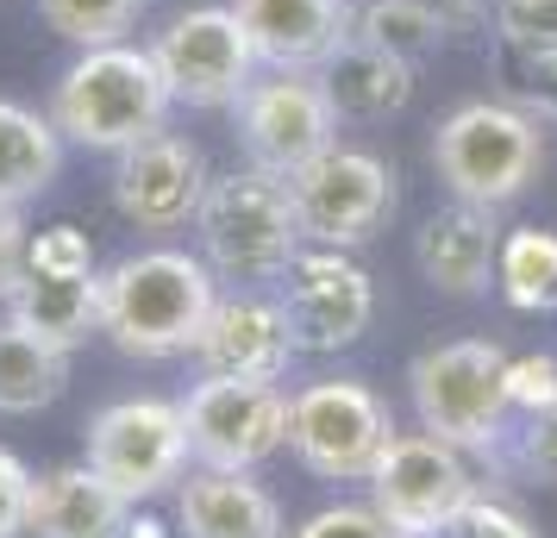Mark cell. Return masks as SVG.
Here are the masks:
<instances>
[{"instance_id": "28", "label": "cell", "mask_w": 557, "mask_h": 538, "mask_svg": "<svg viewBox=\"0 0 557 538\" xmlns=\"http://www.w3.org/2000/svg\"><path fill=\"white\" fill-rule=\"evenodd\" d=\"M420 538H539V533H532L513 508H502V501L476 495L470 508H457L445 526H432V533H420Z\"/></svg>"}, {"instance_id": "1", "label": "cell", "mask_w": 557, "mask_h": 538, "mask_svg": "<svg viewBox=\"0 0 557 538\" xmlns=\"http://www.w3.org/2000/svg\"><path fill=\"white\" fill-rule=\"evenodd\" d=\"M220 308L213 263L188 251H138L101 276V333L126 358H182L195 351Z\"/></svg>"}, {"instance_id": "25", "label": "cell", "mask_w": 557, "mask_h": 538, "mask_svg": "<svg viewBox=\"0 0 557 538\" xmlns=\"http://www.w3.org/2000/svg\"><path fill=\"white\" fill-rule=\"evenodd\" d=\"M351 38L363 45H376L388 57H407V63H420L445 45V26L432 20L420 0H357V26Z\"/></svg>"}, {"instance_id": "15", "label": "cell", "mask_w": 557, "mask_h": 538, "mask_svg": "<svg viewBox=\"0 0 557 538\" xmlns=\"http://www.w3.org/2000/svg\"><path fill=\"white\" fill-rule=\"evenodd\" d=\"M232 13L263 70H313V76L351 45L357 26L351 0H232Z\"/></svg>"}, {"instance_id": "35", "label": "cell", "mask_w": 557, "mask_h": 538, "mask_svg": "<svg viewBox=\"0 0 557 538\" xmlns=\"http://www.w3.org/2000/svg\"><path fill=\"white\" fill-rule=\"evenodd\" d=\"M26 245H32V232L20 220V207H0V301L26 276Z\"/></svg>"}, {"instance_id": "20", "label": "cell", "mask_w": 557, "mask_h": 538, "mask_svg": "<svg viewBox=\"0 0 557 538\" xmlns=\"http://www.w3.org/2000/svg\"><path fill=\"white\" fill-rule=\"evenodd\" d=\"M182 538H282V501L251 470H195L176 495Z\"/></svg>"}, {"instance_id": "13", "label": "cell", "mask_w": 557, "mask_h": 538, "mask_svg": "<svg viewBox=\"0 0 557 538\" xmlns=\"http://www.w3.org/2000/svg\"><path fill=\"white\" fill-rule=\"evenodd\" d=\"M282 320L295 333V351H307V358L357 345L370 333V320H376L370 270L351 263V251L301 245V257L282 270Z\"/></svg>"}, {"instance_id": "19", "label": "cell", "mask_w": 557, "mask_h": 538, "mask_svg": "<svg viewBox=\"0 0 557 538\" xmlns=\"http://www.w3.org/2000/svg\"><path fill=\"white\" fill-rule=\"evenodd\" d=\"M7 320L51 351H76L101 333V270H26L7 295Z\"/></svg>"}, {"instance_id": "22", "label": "cell", "mask_w": 557, "mask_h": 538, "mask_svg": "<svg viewBox=\"0 0 557 538\" xmlns=\"http://www.w3.org/2000/svg\"><path fill=\"white\" fill-rule=\"evenodd\" d=\"M63 170V132L20 101H0V207H26Z\"/></svg>"}, {"instance_id": "5", "label": "cell", "mask_w": 557, "mask_h": 538, "mask_svg": "<svg viewBox=\"0 0 557 538\" xmlns=\"http://www.w3.org/2000/svg\"><path fill=\"white\" fill-rule=\"evenodd\" d=\"M507 351L495 338H451L413 358L407 370V395L420 413V433L445 438L457 451H495L507 438Z\"/></svg>"}, {"instance_id": "6", "label": "cell", "mask_w": 557, "mask_h": 538, "mask_svg": "<svg viewBox=\"0 0 557 538\" xmlns=\"http://www.w3.org/2000/svg\"><path fill=\"white\" fill-rule=\"evenodd\" d=\"M388 438H395V420L382 395L351 376H326L288 395V451L320 483H370Z\"/></svg>"}, {"instance_id": "23", "label": "cell", "mask_w": 557, "mask_h": 538, "mask_svg": "<svg viewBox=\"0 0 557 538\" xmlns=\"http://www.w3.org/2000/svg\"><path fill=\"white\" fill-rule=\"evenodd\" d=\"M70 388V351L0 320V413H38Z\"/></svg>"}, {"instance_id": "29", "label": "cell", "mask_w": 557, "mask_h": 538, "mask_svg": "<svg viewBox=\"0 0 557 538\" xmlns=\"http://www.w3.org/2000/svg\"><path fill=\"white\" fill-rule=\"evenodd\" d=\"M288 538H395L388 533V520L376 508H357V501H338V508H320L307 513L301 526Z\"/></svg>"}, {"instance_id": "31", "label": "cell", "mask_w": 557, "mask_h": 538, "mask_svg": "<svg viewBox=\"0 0 557 538\" xmlns=\"http://www.w3.org/2000/svg\"><path fill=\"white\" fill-rule=\"evenodd\" d=\"M26 270H95V245L76 226H45V232H32Z\"/></svg>"}, {"instance_id": "27", "label": "cell", "mask_w": 557, "mask_h": 538, "mask_svg": "<svg viewBox=\"0 0 557 538\" xmlns=\"http://www.w3.org/2000/svg\"><path fill=\"white\" fill-rule=\"evenodd\" d=\"M495 32L513 57L557 51V0H495Z\"/></svg>"}, {"instance_id": "11", "label": "cell", "mask_w": 557, "mask_h": 538, "mask_svg": "<svg viewBox=\"0 0 557 538\" xmlns=\"http://www.w3.org/2000/svg\"><path fill=\"white\" fill-rule=\"evenodd\" d=\"M151 57L163 70V82H170V101L201 107V113L238 107V95L263 70L232 7H188V13H176L170 26L157 32Z\"/></svg>"}, {"instance_id": "18", "label": "cell", "mask_w": 557, "mask_h": 538, "mask_svg": "<svg viewBox=\"0 0 557 538\" xmlns=\"http://www.w3.org/2000/svg\"><path fill=\"white\" fill-rule=\"evenodd\" d=\"M495 257H502V232H495V213L488 207H463L451 201L445 213H432L420 238H413V263L438 295H488L495 283Z\"/></svg>"}, {"instance_id": "10", "label": "cell", "mask_w": 557, "mask_h": 538, "mask_svg": "<svg viewBox=\"0 0 557 538\" xmlns=\"http://www.w3.org/2000/svg\"><path fill=\"white\" fill-rule=\"evenodd\" d=\"M107 483L126 495L132 508L138 501H157L163 488L182 483L188 470V426H182V401H113L88 420V458Z\"/></svg>"}, {"instance_id": "26", "label": "cell", "mask_w": 557, "mask_h": 538, "mask_svg": "<svg viewBox=\"0 0 557 538\" xmlns=\"http://www.w3.org/2000/svg\"><path fill=\"white\" fill-rule=\"evenodd\" d=\"M151 0H38L45 26L76 45V51H101V45H126V32L138 26Z\"/></svg>"}, {"instance_id": "17", "label": "cell", "mask_w": 557, "mask_h": 538, "mask_svg": "<svg viewBox=\"0 0 557 538\" xmlns=\"http://www.w3.org/2000/svg\"><path fill=\"white\" fill-rule=\"evenodd\" d=\"M32 538H132V501L95 463H57L32 476Z\"/></svg>"}, {"instance_id": "7", "label": "cell", "mask_w": 557, "mask_h": 538, "mask_svg": "<svg viewBox=\"0 0 557 538\" xmlns=\"http://www.w3.org/2000/svg\"><path fill=\"white\" fill-rule=\"evenodd\" d=\"M232 120H238L245 157L282 182L301 176L313 157H326L338 145V126H345L313 70H257V82L232 107Z\"/></svg>"}, {"instance_id": "30", "label": "cell", "mask_w": 557, "mask_h": 538, "mask_svg": "<svg viewBox=\"0 0 557 538\" xmlns=\"http://www.w3.org/2000/svg\"><path fill=\"white\" fill-rule=\"evenodd\" d=\"M513 470L532 483H557V408L527 413V433H513Z\"/></svg>"}, {"instance_id": "34", "label": "cell", "mask_w": 557, "mask_h": 538, "mask_svg": "<svg viewBox=\"0 0 557 538\" xmlns=\"http://www.w3.org/2000/svg\"><path fill=\"white\" fill-rule=\"evenodd\" d=\"M520 63V101H527V113L532 120H557V51H545V57H513Z\"/></svg>"}, {"instance_id": "2", "label": "cell", "mask_w": 557, "mask_h": 538, "mask_svg": "<svg viewBox=\"0 0 557 538\" xmlns=\"http://www.w3.org/2000/svg\"><path fill=\"white\" fill-rule=\"evenodd\" d=\"M170 107L176 101H170V82H163L151 51H138V45H101V51H82L57 76L51 126L63 132V145L120 157L138 138L163 132Z\"/></svg>"}, {"instance_id": "12", "label": "cell", "mask_w": 557, "mask_h": 538, "mask_svg": "<svg viewBox=\"0 0 557 538\" xmlns=\"http://www.w3.org/2000/svg\"><path fill=\"white\" fill-rule=\"evenodd\" d=\"M470 501H476V476H470L463 451L432 433H395L370 470V508L388 520L395 538L432 533Z\"/></svg>"}, {"instance_id": "3", "label": "cell", "mask_w": 557, "mask_h": 538, "mask_svg": "<svg viewBox=\"0 0 557 538\" xmlns=\"http://www.w3.org/2000/svg\"><path fill=\"white\" fill-rule=\"evenodd\" d=\"M545 132L513 101H463L432 132V170L451 188V201L502 213L539 182Z\"/></svg>"}, {"instance_id": "24", "label": "cell", "mask_w": 557, "mask_h": 538, "mask_svg": "<svg viewBox=\"0 0 557 538\" xmlns=\"http://www.w3.org/2000/svg\"><path fill=\"white\" fill-rule=\"evenodd\" d=\"M495 288L507 295V308H520V313L557 308V232H545V226L507 232L502 257H495Z\"/></svg>"}, {"instance_id": "36", "label": "cell", "mask_w": 557, "mask_h": 538, "mask_svg": "<svg viewBox=\"0 0 557 538\" xmlns=\"http://www.w3.org/2000/svg\"><path fill=\"white\" fill-rule=\"evenodd\" d=\"M420 7H426L445 32H470V26L488 20V0H420Z\"/></svg>"}, {"instance_id": "4", "label": "cell", "mask_w": 557, "mask_h": 538, "mask_svg": "<svg viewBox=\"0 0 557 538\" xmlns=\"http://www.w3.org/2000/svg\"><path fill=\"white\" fill-rule=\"evenodd\" d=\"M195 232H201V257L232 283H282V270L307 245L288 182L257 170V163L207 182Z\"/></svg>"}, {"instance_id": "21", "label": "cell", "mask_w": 557, "mask_h": 538, "mask_svg": "<svg viewBox=\"0 0 557 538\" xmlns=\"http://www.w3.org/2000/svg\"><path fill=\"white\" fill-rule=\"evenodd\" d=\"M320 82H326L338 120H351V126H382V120H395L413 101V63L376 51L363 38H351L345 51L332 57L326 70H320Z\"/></svg>"}, {"instance_id": "9", "label": "cell", "mask_w": 557, "mask_h": 538, "mask_svg": "<svg viewBox=\"0 0 557 538\" xmlns=\"http://www.w3.org/2000/svg\"><path fill=\"white\" fill-rule=\"evenodd\" d=\"M182 426L201 470H257L288 445V395L276 383L201 376L182 395Z\"/></svg>"}, {"instance_id": "32", "label": "cell", "mask_w": 557, "mask_h": 538, "mask_svg": "<svg viewBox=\"0 0 557 538\" xmlns=\"http://www.w3.org/2000/svg\"><path fill=\"white\" fill-rule=\"evenodd\" d=\"M507 395L520 413H545L557 408V358L532 351V358H513L507 363Z\"/></svg>"}, {"instance_id": "8", "label": "cell", "mask_w": 557, "mask_h": 538, "mask_svg": "<svg viewBox=\"0 0 557 538\" xmlns=\"http://www.w3.org/2000/svg\"><path fill=\"white\" fill-rule=\"evenodd\" d=\"M288 195L301 213V238L326 251H357L395 220V170L376 151H351V145H332L301 176H288Z\"/></svg>"}, {"instance_id": "16", "label": "cell", "mask_w": 557, "mask_h": 538, "mask_svg": "<svg viewBox=\"0 0 557 538\" xmlns=\"http://www.w3.org/2000/svg\"><path fill=\"white\" fill-rule=\"evenodd\" d=\"M207 376H245V383H282V370L301 358L295 351V333L282 320V301H263V295H238V301H220L213 320H207L201 345H195Z\"/></svg>"}, {"instance_id": "33", "label": "cell", "mask_w": 557, "mask_h": 538, "mask_svg": "<svg viewBox=\"0 0 557 538\" xmlns=\"http://www.w3.org/2000/svg\"><path fill=\"white\" fill-rule=\"evenodd\" d=\"M26 508H32V470L0 445V538L26 533Z\"/></svg>"}, {"instance_id": "14", "label": "cell", "mask_w": 557, "mask_h": 538, "mask_svg": "<svg viewBox=\"0 0 557 538\" xmlns=\"http://www.w3.org/2000/svg\"><path fill=\"white\" fill-rule=\"evenodd\" d=\"M207 157L195 138L176 132H151L132 151L113 157V207L120 220L138 232H182L195 226V213L207 201Z\"/></svg>"}]
</instances>
